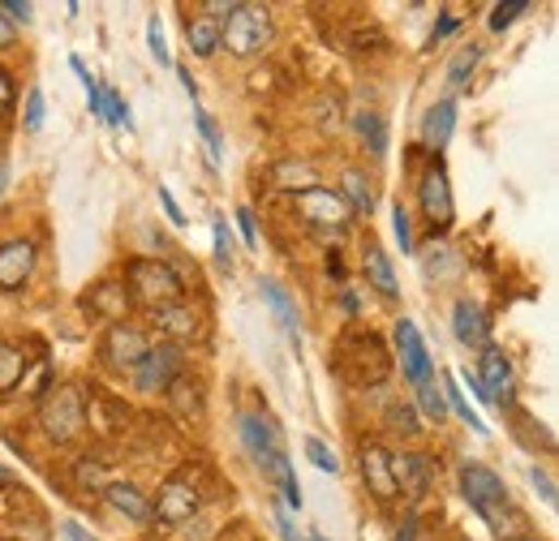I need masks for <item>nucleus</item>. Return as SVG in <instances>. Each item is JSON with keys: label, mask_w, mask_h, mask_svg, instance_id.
I'll return each instance as SVG.
<instances>
[{"label": "nucleus", "mask_w": 559, "mask_h": 541, "mask_svg": "<svg viewBox=\"0 0 559 541\" xmlns=\"http://www.w3.org/2000/svg\"><path fill=\"white\" fill-rule=\"evenodd\" d=\"M259 292H263L267 310L276 314V323L284 327V336L293 339V344H301V314H297V305H293L288 288H284L280 279H259Z\"/></svg>", "instance_id": "obj_17"}, {"label": "nucleus", "mask_w": 559, "mask_h": 541, "mask_svg": "<svg viewBox=\"0 0 559 541\" xmlns=\"http://www.w3.org/2000/svg\"><path fill=\"white\" fill-rule=\"evenodd\" d=\"M461 31V17L452 13V9H443L439 13V26H435V35H430V44H439V39H448V35H456Z\"/></svg>", "instance_id": "obj_43"}, {"label": "nucleus", "mask_w": 559, "mask_h": 541, "mask_svg": "<svg viewBox=\"0 0 559 541\" xmlns=\"http://www.w3.org/2000/svg\"><path fill=\"white\" fill-rule=\"evenodd\" d=\"M418 203H421V211H426V219L435 224L430 237H435V232L443 237V232L452 228V219H456V203H452V185H448V172H443L439 159H430V164L421 168Z\"/></svg>", "instance_id": "obj_8"}, {"label": "nucleus", "mask_w": 559, "mask_h": 541, "mask_svg": "<svg viewBox=\"0 0 559 541\" xmlns=\"http://www.w3.org/2000/svg\"><path fill=\"white\" fill-rule=\"evenodd\" d=\"M392 477H396V490L405 498H421L430 490V481H435V456L401 452V456H392Z\"/></svg>", "instance_id": "obj_15"}, {"label": "nucleus", "mask_w": 559, "mask_h": 541, "mask_svg": "<svg viewBox=\"0 0 559 541\" xmlns=\"http://www.w3.org/2000/svg\"><path fill=\"white\" fill-rule=\"evenodd\" d=\"M392 332H396V352H401V374L418 387V383L430 378V352H426V344H421L418 323H414V318H401Z\"/></svg>", "instance_id": "obj_14"}, {"label": "nucleus", "mask_w": 559, "mask_h": 541, "mask_svg": "<svg viewBox=\"0 0 559 541\" xmlns=\"http://www.w3.org/2000/svg\"><path fill=\"white\" fill-rule=\"evenodd\" d=\"M478 387H483V400H487L490 408H508L512 412V387H516V374H512V361H508V352L503 348H483L478 352Z\"/></svg>", "instance_id": "obj_10"}, {"label": "nucleus", "mask_w": 559, "mask_h": 541, "mask_svg": "<svg viewBox=\"0 0 559 541\" xmlns=\"http://www.w3.org/2000/svg\"><path fill=\"white\" fill-rule=\"evenodd\" d=\"M99 477H104V469H99L95 460H82V465H78V481H82V485H99Z\"/></svg>", "instance_id": "obj_48"}, {"label": "nucleus", "mask_w": 559, "mask_h": 541, "mask_svg": "<svg viewBox=\"0 0 559 541\" xmlns=\"http://www.w3.org/2000/svg\"><path fill=\"white\" fill-rule=\"evenodd\" d=\"M22 378H26V357H22V348L0 339V396L17 392V387H22Z\"/></svg>", "instance_id": "obj_24"}, {"label": "nucleus", "mask_w": 559, "mask_h": 541, "mask_svg": "<svg viewBox=\"0 0 559 541\" xmlns=\"http://www.w3.org/2000/svg\"><path fill=\"white\" fill-rule=\"evenodd\" d=\"M388 421H392V425H401L405 434H418V417H414V408L409 405H392L388 408Z\"/></svg>", "instance_id": "obj_41"}, {"label": "nucleus", "mask_w": 559, "mask_h": 541, "mask_svg": "<svg viewBox=\"0 0 559 541\" xmlns=\"http://www.w3.org/2000/svg\"><path fill=\"white\" fill-rule=\"evenodd\" d=\"M194 121H199V134H203V142H207L211 164H219V155H224V137H219L215 117H211V112H203V108H194Z\"/></svg>", "instance_id": "obj_31"}, {"label": "nucleus", "mask_w": 559, "mask_h": 541, "mask_svg": "<svg viewBox=\"0 0 559 541\" xmlns=\"http://www.w3.org/2000/svg\"><path fill=\"white\" fill-rule=\"evenodd\" d=\"M512 541H538V538H512Z\"/></svg>", "instance_id": "obj_59"}, {"label": "nucleus", "mask_w": 559, "mask_h": 541, "mask_svg": "<svg viewBox=\"0 0 559 541\" xmlns=\"http://www.w3.org/2000/svg\"><path fill=\"white\" fill-rule=\"evenodd\" d=\"M452 332L465 348H490V314L483 310V301H456L452 305Z\"/></svg>", "instance_id": "obj_16"}, {"label": "nucleus", "mask_w": 559, "mask_h": 541, "mask_svg": "<svg viewBox=\"0 0 559 541\" xmlns=\"http://www.w3.org/2000/svg\"><path fill=\"white\" fill-rule=\"evenodd\" d=\"M86 104H91V112L104 121V86H99V82H91V86H86Z\"/></svg>", "instance_id": "obj_49"}, {"label": "nucleus", "mask_w": 559, "mask_h": 541, "mask_svg": "<svg viewBox=\"0 0 559 541\" xmlns=\"http://www.w3.org/2000/svg\"><path fill=\"white\" fill-rule=\"evenodd\" d=\"M17 44V26L4 17V9H0V48H13Z\"/></svg>", "instance_id": "obj_51"}, {"label": "nucleus", "mask_w": 559, "mask_h": 541, "mask_svg": "<svg viewBox=\"0 0 559 541\" xmlns=\"http://www.w3.org/2000/svg\"><path fill=\"white\" fill-rule=\"evenodd\" d=\"M44 91H26V104H22V130L26 134H39V125H44Z\"/></svg>", "instance_id": "obj_32"}, {"label": "nucleus", "mask_w": 559, "mask_h": 541, "mask_svg": "<svg viewBox=\"0 0 559 541\" xmlns=\"http://www.w3.org/2000/svg\"><path fill=\"white\" fill-rule=\"evenodd\" d=\"M177 77H181V86L190 91V99H199V86H194V77H190V69H177Z\"/></svg>", "instance_id": "obj_54"}, {"label": "nucleus", "mask_w": 559, "mask_h": 541, "mask_svg": "<svg viewBox=\"0 0 559 541\" xmlns=\"http://www.w3.org/2000/svg\"><path fill=\"white\" fill-rule=\"evenodd\" d=\"M70 69L78 73V77H82V86H91V82H95V77L86 73V65H82V57H70Z\"/></svg>", "instance_id": "obj_53"}, {"label": "nucleus", "mask_w": 559, "mask_h": 541, "mask_svg": "<svg viewBox=\"0 0 559 541\" xmlns=\"http://www.w3.org/2000/svg\"><path fill=\"white\" fill-rule=\"evenodd\" d=\"M361 270H366V279H370V284H374V288H379L388 301H392V297H401V284H396L392 259H388V254H383L374 241H370V245H366V254H361Z\"/></svg>", "instance_id": "obj_21"}, {"label": "nucleus", "mask_w": 559, "mask_h": 541, "mask_svg": "<svg viewBox=\"0 0 559 541\" xmlns=\"http://www.w3.org/2000/svg\"><path fill=\"white\" fill-rule=\"evenodd\" d=\"M151 323H155V332H164L168 344H181L186 348V339L199 336V314L190 310V305H168V310H159V314H151Z\"/></svg>", "instance_id": "obj_19"}, {"label": "nucleus", "mask_w": 559, "mask_h": 541, "mask_svg": "<svg viewBox=\"0 0 559 541\" xmlns=\"http://www.w3.org/2000/svg\"><path fill=\"white\" fill-rule=\"evenodd\" d=\"M126 292L130 301L146 305L151 314L168 305H186V279L159 259H130L126 263Z\"/></svg>", "instance_id": "obj_1"}, {"label": "nucleus", "mask_w": 559, "mask_h": 541, "mask_svg": "<svg viewBox=\"0 0 559 541\" xmlns=\"http://www.w3.org/2000/svg\"><path fill=\"white\" fill-rule=\"evenodd\" d=\"M478 61H483V48H478V44H469L465 52H456V61L448 65V86H465L469 73L478 69Z\"/></svg>", "instance_id": "obj_29"}, {"label": "nucleus", "mask_w": 559, "mask_h": 541, "mask_svg": "<svg viewBox=\"0 0 559 541\" xmlns=\"http://www.w3.org/2000/svg\"><path fill=\"white\" fill-rule=\"evenodd\" d=\"M13 108H17V82H13V73L0 69V125L13 121Z\"/></svg>", "instance_id": "obj_36"}, {"label": "nucleus", "mask_w": 559, "mask_h": 541, "mask_svg": "<svg viewBox=\"0 0 559 541\" xmlns=\"http://www.w3.org/2000/svg\"><path fill=\"white\" fill-rule=\"evenodd\" d=\"M392 237L401 241V250H405V254L414 250V241H409V211H405L401 203L392 206Z\"/></svg>", "instance_id": "obj_39"}, {"label": "nucleus", "mask_w": 559, "mask_h": 541, "mask_svg": "<svg viewBox=\"0 0 559 541\" xmlns=\"http://www.w3.org/2000/svg\"><path fill=\"white\" fill-rule=\"evenodd\" d=\"M357 465H361V485H366V490H370L379 503H392V498H401V490H396V477H392V452H388V447H379V443L361 447Z\"/></svg>", "instance_id": "obj_13"}, {"label": "nucleus", "mask_w": 559, "mask_h": 541, "mask_svg": "<svg viewBox=\"0 0 559 541\" xmlns=\"http://www.w3.org/2000/svg\"><path fill=\"white\" fill-rule=\"evenodd\" d=\"M177 374H186V348L181 344H168V339H159L155 348H146V357L134 365L139 392H168V383Z\"/></svg>", "instance_id": "obj_9"}, {"label": "nucleus", "mask_w": 559, "mask_h": 541, "mask_svg": "<svg viewBox=\"0 0 559 541\" xmlns=\"http://www.w3.org/2000/svg\"><path fill=\"white\" fill-rule=\"evenodd\" d=\"M164 396L173 400V408H177L181 417H194V412L203 408L199 405V396H203V392H199V387H190V378H186V374H177V378L168 383V392H164Z\"/></svg>", "instance_id": "obj_27"}, {"label": "nucleus", "mask_w": 559, "mask_h": 541, "mask_svg": "<svg viewBox=\"0 0 559 541\" xmlns=\"http://www.w3.org/2000/svg\"><path fill=\"white\" fill-rule=\"evenodd\" d=\"M199 507H203V490L194 485V465H186V469H177V473L168 477L159 485V494L151 498V520H159V525H186V520L199 516Z\"/></svg>", "instance_id": "obj_6"}, {"label": "nucleus", "mask_w": 559, "mask_h": 541, "mask_svg": "<svg viewBox=\"0 0 559 541\" xmlns=\"http://www.w3.org/2000/svg\"><path fill=\"white\" fill-rule=\"evenodd\" d=\"M456 130V99H439L435 108H426V117H421V142H426V151H443L448 146V137Z\"/></svg>", "instance_id": "obj_18"}, {"label": "nucleus", "mask_w": 559, "mask_h": 541, "mask_svg": "<svg viewBox=\"0 0 559 541\" xmlns=\"http://www.w3.org/2000/svg\"><path fill=\"white\" fill-rule=\"evenodd\" d=\"M306 456H310V465H314L319 473H341V460H336V452H328V443L306 438Z\"/></svg>", "instance_id": "obj_33"}, {"label": "nucleus", "mask_w": 559, "mask_h": 541, "mask_svg": "<svg viewBox=\"0 0 559 541\" xmlns=\"http://www.w3.org/2000/svg\"><path fill=\"white\" fill-rule=\"evenodd\" d=\"M328 275H332V279H341V275H345V267H341V259H336V254H328Z\"/></svg>", "instance_id": "obj_55"}, {"label": "nucleus", "mask_w": 559, "mask_h": 541, "mask_svg": "<svg viewBox=\"0 0 559 541\" xmlns=\"http://www.w3.org/2000/svg\"><path fill=\"white\" fill-rule=\"evenodd\" d=\"M104 498L112 503V512H121V516L134 520V525H146V520H151V498L142 494L139 485H130V481H112V485H104Z\"/></svg>", "instance_id": "obj_20"}, {"label": "nucleus", "mask_w": 559, "mask_h": 541, "mask_svg": "<svg viewBox=\"0 0 559 541\" xmlns=\"http://www.w3.org/2000/svg\"><path fill=\"white\" fill-rule=\"evenodd\" d=\"M237 4H241V0H207V4L199 9V13H207V17H215V22H219V17H228V13L237 9Z\"/></svg>", "instance_id": "obj_46"}, {"label": "nucleus", "mask_w": 559, "mask_h": 541, "mask_svg": "<svg viewBox=\"0 0 559 541\" xmlns=\"http://www.w3.org/2000/svg\"><path fill=\"white\" fill-rule=\"evenodd\" d=\"M345 206H349L353 215H370L374 211V194H370V177L361 172V168H345V177H341V190H336Z\"/></svg>", "instance_id": "obj_23"}, {"label": "nucleus", "mask_w": 559, "mask_h": 541, "mask_svg": "<svg viewBox=\"0 0 559 541\" xmlns=\"http://www.w3.org/2000/svg\"><path fill=\"white\" fill-rule=\"evenodd\" d=\"M353 130H357V137H361L374 155H383V151H388V125H383V117H379V112H357V117H353Z\"/></svg>", "instance_id": "obj_26"}, {"label": "nucleus", "mask_w": 559, "mask_h": 541, "mask_svg": "<svg viewBox=\"0 0 559 541\" xmlns=\"http://www.w3.org/2000/svg\"><path fill=\"white\" fill-rule=\"evenodd\" d=\"M443 400H448V412H456L474 434H490L487 421L478 417V408L465 400V392H461V383H456V378H443Z\"/></svg>", "instance_id": "obj_25"}, {"label": "nucleus", "mask_w": 559, "mask_h": 541, "mask_svg": "<svg viewBox=\"0 0 559 541\" xmlns=\"http://www.w3.org/2000/svg\"><path fill=\"white\" fill-rule=\"evenodd\" d=\"M396 541H418V512H409L405 516V525H401V538Z\"/></svg>", "instance_id": "obj_52"}, {"label": "nucleus", "mask_w": 559, "mask_h": 541, "mask_svg": "<svg viewBox=\"0 0 559 541\" xmlns=\"http://www.w3.org/2000/svg\"><path fill=\"white\" fill-rule=\"evenodd\" d=\"M0 485H13V473H9L4 465H0Z\"/></svg>", "instance_id": "obj_58"}, {"label": "nucleus", "mask_w": 559, "mask_h": 541, "mask_svg": "<svg viewBox=\"0 0 559 541\" xmlns=\"http://www.w3.org/2000/svg\"><path fill=\"white\" fill-rule=\"evenodd\" d=\"M35 263H39V250L31 237H13L0 245V292H17L26 288V279L35 275Z\"/></svg>", "instance_id": "obj_12"}, {"label": "nucleus", "mask_w": 559, "mask_h": 541, "mask_svg": "<svg viewBox=\"0 0 559 541\" xmlns=\"http://www.w3.org/2000/svg\"><path fill=\"white\" fill-rule=\"evenodd\" d=\"M530 481H534V490L543 494V503H556V498H559L556 481H551V473H547V469H530Z\"/></svg>", "instance_id": "obj_42"}, {"label": "nucleus", "mask_w": 559, "mask_h": 541, "mask_svg": "<svg viewBox=\"0 0 559 541\" xmlns=\"http://www.w3.org/2000/svg\"><path fill=\"white\" fill-rule=\"evenodd\" d=\"M521 13H530V4H525V0H508V4H495V9H490L487 26H490V31H503V26H512Z\"/></svg>", "instance_id": "obj_35"}, {"label": "nucleus", "mask_w": 559, "mask_h": 541, "mask_svg": "<svg viewBox=\"0 0 559 541\" xmlns=\"http://www.w3.org/2000/svg\"><path fill=\"white\" fill-rule=\"evenodd\" d=\"M276 529H280V538L284 541H306L297 529H293V520H288V512H284V503H276Z\"/></svg>", "instance_id": "obj_45"}, {"label": "nucleus", "mask_w": 559, "mask_h": 541, "mask_svg": "<svg viewBox=\"0 0 559 541\" xmlns=\"http://www.w3.org/2000/svg\"><path fill=\"white\" fill-rule=\"evenodd\" d=\"M276 181L310 190V185H314V168H306V164H297V159H284V164H276Z\"/></svg>", "instance_id": "obj_34"}, {"label": "nucleus", "mask_w": 559, "mask_h": 541, "mask_svg": "<svg viewBox=\"0 0 559 541\" xmlns=\"http://www.w3.org/2000/svg\"><path fill=\"white\" fill-rule=\"evenodd\" d=\"M159 206H164V215H168V219H173V224H177V228H181V224H186V215H181V206H177V199H173V194H168V190H164V185H159Z\"/></svg>", "instance_id": "obj_47"}, {"label": "nucleus", "mask_w": 559, "mask_h": 541, "mask_svg": "<svg viewBox=\"0 0 559 541\" xmlns=\"http://www.w3.org/2000/svg\"><path fill=\"white\" fill-rule=\"evenodd\" d=\"M211 237H215V263H219V270H228L233 267V254H228V224L215 219V224H211Z\"/></svg>", "instance_id": "obj_37"}, {"label": "nucleus", "mask_w": 559, "mask_h": 541, "mask_svg": "<svg viewBox=\"0 0 559 541\" xmlns=\"http://www.w3.org/2000/svg\"><path fill=\"white\" fill-rule=\"evenodd\" d=\"M146 44H151V57H155L159 65H173L168 44H164V31H159V17H155V22H146Z\"/></svg>", "instance_id": "obj_38"}, {"label": "nucleus", "mask_w": 559, "mask_h": 541, "mask_svg": "<svg viewBox=\"0 0 559 541\" xmlns=\"http://www.w3.org/2000/svg\"><path fill=\"white\" fill-rule=\"evenodd\" d=\"M146 336H142L134 323H112L108 327V336L99 344V361L108 365V370H134L142 357H146Z\"/></svg>", "instance_id": "obj_11"}, {"label": "nucleus", "mask_w": 559, "mask_h": 541, "mask_svg": "<svg viewBox=\"0 0 559 541\" xmlns=\"http://www.w3.org/2000/svg\"><path fill=\"white\" fill-rule=\"evenodd\" d=\"M186 44L194 57H215L219 52V22L207 17V13H190L186 22Z\"/></svg>", "instance_id": "obj_22"}, {"label": "nucleus", "mask_w": 559, "mask_h": 541, "mask_svg": "<svg viewBox=\"0 0 559 541\" xmlns=\"http://www.w3.org/2000/svg\"><path fill=\"white\" fill-rule=\"evenodd\" d=\"M237 228H241V241L250 250H259V228H254V211L250 206H237Z\"/></svg>", "instance_id": "obj_40"}, {"label": "nucleus", "mask_w": 559, "mask_h": 541, "mask_svg": "<svg viewBox=\"0 0 559 541\" xmlns=\"http://www.w3.org/2000/svg\"><path fill=\"white\" fill-rule=\"evenodd\" d=\"M341 305H345L349 314H357V297H353V292H345V297H341Z\"/></svg>", "instance_id": "obj_57"}, {"label": "nucleus", "mask_w": 559, "mask_h": 541, "mask_svg": "<svg viewBox=\"0 0 559 541\" xmlns=\"http://www.w3.org/2000/svg\"><path fill=\"white\" fill-rule=\"evenodd\" d=\"M293 211L310 232H349L353 211L345 206V199L328 185H310V190H293Z\"/></svg>", "instance_id": "obj_5"}, {"label": "nucleus", "mask_w": 559, "mask_h": 541, "mask_svg": "<svg viewBox=\"0 0 559 541\" xmlns=\"http://www.w3.org/2000/svg\"><path fill=\"white\" fill-rule=\"evenodd\" d=\"M4 190H9V168H4V159H0V199H4Z\"/></svg>", "instance_id": "obj_56"}, {"label": "nucleus", "mask_w": 559, "mask_h": 541, "mask_svg": "<svg viewBox=\"0 0 559 541\" xmlns=\"http://www.w3.org/2000/svg\"><path fill=\"white\" fill-rule=\"evenodd\" d=\"M39 425L52 443H73L86 434V396L78 383H57L39 400Z\"/></svg>", "instance_id": "obj_3"}, {"label": "nucleus", "mask_w": 559, "mask_h": 541, "mask_svg": "<svg viewBox=\"0 0 559 541\" xmlns=\"http://www.w3.org/2000/svg\"><path fill=\"white\" fill-rule=\"evenodd\" d=\"M418 412L430 417V421H443L448 417V400H443V387L435 383V374L426 383H418Z\"/></svg>", "instance_id": "obj_28"}, {"label": "nucleus", "mask_w": 559, "mask_h": 541, "mask_svg": "<svg viewBox=\"0 0 559 541\" xmlns=\"http://www.w3.org/2000/svg\"><path fill=\"white\" fill-rule=\"evenodd\" d=\"M61 541H95L78 520H61Z\"/></svg>", "instance_id": "obj_50"}, {"label": "nucleus", "mask_w": 559, "mask_h": 541, "mask_svg": "<svg viewBox=\"0 0 559 541\" xmlns=\"http://www.w3.org/2000/svg\"><path fill=\"white\" fill-rule=\"evenodd\" d=\"M0 9H4V17H9L13 26H17V22H31V17H35V9H31L26 0H4Z\"/></svg>", "instance_id": "obj_44"}, {"label": "nucleus", "mask_w": 559, "mask_h": 541, "mask_svg": "<svg viewBox=\"0 0 559 541\" xmlns=\"http://www.w3.org/2000/svg\"><path fill=\"white\" fill-rule=\"evenodd\" d=\"M126 292V284H104V288H95V297H104V301H95L91 310L95 314H126V301L130 297H121Z\"/></svg>", "instance_id": "obj_30"}, {"label": "nucleus", "mask_w": 559, "mask_h": 541, "mask_svg": "<svg viewBox=\"0 0 559 541\" xmlns=\"http://www.w3.org/2000/svg\"><path fill=\"white\" fill-rule=\"evenodd\" d=\"M272 39H276V22H272V9L267 4H246L241 0L219 22V48H228V57H237V61L259 57Z\"/></svg>", "instance_id": "obj_2"}, {"label": "nucleus", "mask_w": 559, "mask_h": 541, "mask_svg": "<svg viewBox=\"0 0 559 541\" xmlns=\"http://www.w3.org/2000/svg\"><path fill=\"white\" fill-rule=\"evenodd\" d=\"M237 434H241V447L250 452V460L263 469V477H272L280 485L284 477L293 473V465L284 456V443H280V430L263 412H241L237 417Z\"/></svg>", "instance_id": "obj_4"}, {"label": "nucleus", "mask_w": 559, "mask_h": 541, "mask_svg": "<svg viewBox=\"0 0 559 541\" xmlns=\"http://www.w3.org/2000/svg\"><path fill=\"white\" fill-rule=\"evenodd\" d=\"M461 490L469 498V507L487 520V525H499V516H508V490H503V477L478 465V460H465L461 465Z\"/></svg>", "instance_id": "obj_7"}]
</instances>
